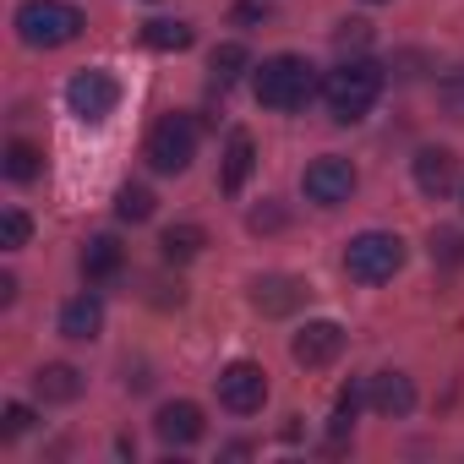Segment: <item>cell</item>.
I'll return each instance as SVG.
<instances>
[{
	"instance_id": "5bb4252c",
	"label": "cell",
	"mask_w": 464,
	"mask_h": 464,
	"mask_svg": "<svg viewBox=\"0 0 464 464\" xmlns=\"http://www.w3.org/2000/svg\"><path fill=\"white\" fill-rule=\"evenodd\" d=\"M301 301H306V285H301V279L268 274V279H257V285H252V306H257V312H268V317H285V312H295Z\"/></svg>"
},
{
	"instance_id": "f1b7e54d",
	"label": "cell",
	"mask_w": 464,
	"mask_h": 464,
	"mask_svg": "<svg viewBox=\"0 0 464 464\" xmlns=\"http://www.w3.org/2000/svg\"><path fill=\"white\" fill-rule=\"evenodd\" d=\"M246 224H252V229H279V224H285V213H279V208H257Z\"/></svg>"
},
{
	"instance_id": "6da1fadb",
	"label": "cell",
	"mask_w": 464,
	"mask_h": 464,
	"mask_svg": "<svg viewBox=\"0 0 464 464\" xmlns=\"http://www.w3.org/2000/svg\"><path fill=\"white\" fill-rule=\"evenodd\" d=\"M377 93H382V66L366 61V55H344V61L323 77V104H328V115H334L339 126L366 121V110L377 104Z\"/></svg>"
},
{
	"instance_id": "484cf974",
	"label": "cell",
	"mask_w": 464,
	"mask_h": 464,
	"mask_svg": "<svg viewBox=\"0 0 464 464\" xmlns=\"http://www.w3.org/2000/svg\"><path fill=\"white\" fill-rule=\"evenodd\" d=\"M334 44H339V55H361V50L372 44V23H339Z\"/></svg>"
},
{
	"instance_id": "8fae6325",
	"label": "cell",
	"mask_w": 464,
	"mask_h": 464,
	"mask_svg": "<svg viewBox=\"0 0 464 464\" xmlns=\"http://www.w3.org/2000/svg\"><path fill=\"white\" fill-rule=\"evenodd\" d=\"M153 431H159L164 448H191V442H202L208 420H202V410H197L191 399H175V404H164V410L153 415Z\"/></svg>"
},
{
	"instance_id": "30bf717a",
	"label": "cell",
	"mask_w": 464,
	"mask_h": 464,
	"mask_svg": "<svg viewBox=\"0 0 464 464\" xmlns=\"http://www.w3.org/2000/svg\"><path fill=\"white\" fill-rule=\"evenodd\" d=\"M410 169H415L420 197H431V202H442V197L459 186V159H453V148H420V153L410 159Z\"/></svg>"
},
{
	"instance_id": "7a4b0ae2",
	"label": "cell",
	"mask_w": 464,
	"mask_h": 464,
	"mask_svg": "<svg viewBox=\"0 0 464 464\" xmlns=\"http://www.w3.org/2000/svg\"><path fill=\"white\" fill-rule=\"evenodd\" d=\"M252 93H257L263 110H301L317 93V72H312L306 55H268L252 72Z\"/></svg>"
},
{
	"instance_id": "44dd1931",
	"label": "cell",
	"mask_w": 464,
	"mask_h": 464,
	"mask_svg": "<svg viewBox=\"0 0 464 464\" xmlns=\"http://www.w3.org/2000/svg\"><path fill=\"white\" fill-rule=\"evenodd\" d=\"M361 404H366V382L339 388V399H334V420H328V437H334V442H339V437H350V426H355Z\"/></svg>"
},
{
	"instance_id": "d6986e66",
	"label": "cell",
	"mask_w": 464,
	"mask_h": 464,
	"mask_svg": "<svg viewBox=\"0 0 464 464\" xmlns=\"http://www.w3.org/2000/svg\"><path fill=\"white\" fill-rule=\"evenodd\" d=\"M159 246H164V257H169V263H191V257L208 246V229H202V224H169Z\"/></svg>"
},
{
	"instance_id": "603a6c76",
	"label": "cell",
	"mask_w": 464,
	"mask_h": 464,
	"mask_svg": "<svg viewBox=\"0 0 464 464\" xmlns=\"http://www.w3.org/2000/svg\"><path fill=\"white\" fill-rule=\"evenodd\" d=\"M115 213H121L126 224H148V218H153V191H148V186H121Z\"/></svg>"
},
{
	"instance_id": "ffe728a7",
	"label": "cell",
	"mask_w": 464,
	"mask_h": 464,
	"mask_svg": "<svg viewBox=\"0 0 464 464\" xmlns=\"http://www.w3.org/2000/svg\"><path fill=\"white\" fill-rule=\"evenodd\" d=\"M0 169H6V180H17V186H28V180H39V169H44V153L34 148V142H6V164H0Z\"/></svg>"
},
{
	"instance_id": "d4e9b609",
	"label": "cell",
	"mask_w": 464,
	"mask_h": 464,
	"mask_svg": "<svg viewBox=\"0 0 464 464\" xmlns=\"http://www.w3.org/2000/svg\"><path fill=\"white\" fill-rule=\"evenodd\" d=\"M437 104H442L453 121H464V66H453V72L437 77Z\"/></svg>"
},
{
	"instance_id": "ba28073f",
	"label": "cell",
	"mask_w": 464,
	"mask_h": 464,
	"mask_svg": "<svg viewBox=\"0 0 464 464\" xmlns=\"http://www.w3.org/2000/svg\"><path fill=\"white\" fill-rule=\"evenodd\" d=\"M301 191H306V202H317V208H339V202L355 197V164L339 159V153H323V159L306 164Z\"/></svg>"
},
{
	"instance_id": "9c48e42d",
	"label": "cell",
	"mask_w": 464,
	"mask_h": 464,
	"mask_svg": "<svg viewBox=\"0 0 464 464\" xmlns=\"http://www.w3.org/2000/svg\"><path fill=\"white\" fill-rule=\"evenodd\" d=\"M339 350H344V328H339L334 317L301 323V328H295V339H290V355H295V366H306V372L334 366V361H339Z\"/></svg>"
},
{
	"instance_id": "7402d4cb",
	"label": "cell",
	"mask_w": 464,
	"mask_h": 464,
	"mask_svg": "<svg viewBox=\"0 0 464 464\" xmlns=\"http://www.w3.org/2000/svg\"><path fill=\"white\" fill-rule=\"evenodd\" d=\"M252 72V55H246V44H236V39H229V44H218L213 50V77H218V88H229V82H236V77H246Z\"/></svg>"
},
{
	"instance_id": "ac0fdd59",
	"label": "cell",
	"mask_w": 464,
	"mask_h": 464,
	"mask_svg": "<svg viewBox=\"0 0 464 464\" xmlns=\"http://www.w3.org/2000/svg\"><path fill=\"white\" fill-rule=\"evenodd\" d=\"M191 23H180V17H153V23H142V44L148 50H191Z\"/></svg>"
},
{
	"instance_id": "e0dca14e",
	"label": "cell",
	"mask_w": 464,
	"mask_h": 464,
	"mask_svg": "<svg viewBox=\"0 0 464 464\" xmlns=\"http://www.w3.org/2000/svg\"><path fill=\"white\" fill-rule=\"evenodd\" d=\"M77 393H82V372H77V366L55 361V366L39 372V399H44V404H72Z\"/></svg>"
},
{
	"instance_id": "9a60e30c",
	"label": "cell",
	"mask_w": 464,
	"mask_h": 464,
	"mask_svg": "<svg viewBox=\"0 0 464 464\" xmlns=\"http://www.w3.org/2000/svg\"><path fill=\"white\" fill-rule=\"evenodd\" d=\"M252 169H257V148H252V137L246 131H229V148H224V169H218V186L236 197L246 180H252Z\"/></svg>"
},
{
	"instance_id": "f546056e",
	"label": "cell",
	"mask_w": 464,
	"mask_h": 464,
	"mask_svg": "<svg viewBox=\"0 0 464 464\" xmlns=\"http://www.w3.org/2000/svg\"><path fill=\"white\" fill-rule=\"evenodd\" d=\"M372 6H377V0H372Z\"/></svg>"
},
{
	"instance_id": "83f0119b",
	"label": "cell",
	"mask_w": 464,
	"mask_h": 464,
	"mask_svg": "<svg viewBox=\"0 0 464 464\" xmlns=\"http://www.w3.org/2000/svg\"><path fill=\"white\" fill-rule=\"evenodd\" d=\"M34 426V410L28 404H6V420H0V431H6V437H23Z\"/></svg>"
},
{
	"instance_id": "52a82bcc",
	"label": "cell",
	"mask_w": 464,
	"mask_h": 464,
	"mask_svg": "<svg viewBox=\"0 0 464 464\" xmlns=\"http://www.w3.org/2000/svg\"><path fill=\"white\" fill-rule=\"evenodd\" d=\"M218 404L229 415H257L268 404V372L257 361H229L218 372Z\"/></svg>"
},
{
	"instance_id": "4fadbf2b",
	"label": "cell",
	"mask_w": 464,
	"mask_h": 464,
	"mask_svg": "<svg viewBox=\"0 0 464 464\" xmlns=\"http://www.w3.org/2000/svg\"><path fill=\"white\" fill-rule=\"evenodd\" d=\"M99 328H104V301L99 295H72L61 306V339L88 344V339H99Z\"/></svg>"
},
{
	"instance_id": "7c38bea8",
	"label": "cell",
	"mask_w": 464,
	"mask_h": 464,
	"mask_svg": "<svg viewBox=\"0 0 464 464\" xmlns=\"http://www.w3.org/2000/svg\"><path fill=\"white\" fill-rule=\"evenodd\" d=\"M366 404L388 420H404L415 410V382L404 372H377V377H366Z\"/></svg>"
},
{
	"instance_id": "cb8c5ba5",
	"label": "cell",
	"mask_w": 464,
	"mask_h": 464,
	"mask_svg": "<svg viewBox=\"0 0 464 464\" xmlns=\"http://www.w3.org/2000/svg\"><path fill=\"white\" fill-rule=\"evenodd\" d=\"M28 236H34V218H28L23 208H6V213H0V246H6V252H23Z\"/></svg>"
},
{
	"instance_id": "3957f363",
	"label": "cell",
	"mask_w": 464,
	"mask_h": 464,
	"mask_svg": "<svg viewBox=\"0 0 464 464\" xmlns=\"http://www.w3.org/2000/svg\"><path fill=\"white\" fill-rule=\"evenodd\" d=\"M82 28H88L82 12L66 6V0H23V6H17V39H23L28 50H61V44H72Z\"/></svg>"
},
{
	"instance_id": "5b68a950",
	"label": "cell",
	"mask_w": 464,
	"mask_h": 464,
	"mask_svg": "<svg viewBox=\"0 0 464 464\" xmlns=\"http://www.w3.org/2000/svg\"><path fill=\"white\" fill-rule=\"evenodd\" d=\"M115 104H121V82H115L104 66H82V72L66 82V110H72L82 126L110 121V115H115Z\"/></svg>"
},
{
	"instance_id": "4316f807",
	"label": "cell",
	"mask_w": 464,
	"mask_h": 464,
	"mask_svg": "<svg viewBox=\"0 0 464 464\" xmlns=\"http://www.w3.org/2000/svg\"><path fill=\"white\" fill-rule=\"evenodd\" d=\"M431 257L437 263H464V236H459V229H437V236H431Z\"/></svg>"
},
{
	"instance_id": "277c9868",
	"label": "cell",
	"mask_w": 464,
	"mask_h": 464,
	"mask_svg": "<svg viewBox=\"0 0 464 464\" xmlns=\"http://www.w3.org/2000/svg\"><path fill=\"white\" fill-rule=\"evenodd\" d=\"M399 268H404V241L388 236V229H361L344 246V274L355 285H388Z\"/></svg>"
},
{
	"instance_id": "2e32d148",
	"label": "cell",
	"mask_w": 464,
	"mask_h": 464,
	"mask_svg": "<svg viewBox=\"0 0 464 464\" xmlns=\"http://www.w3.org/2000/svg\"><path fill=\"white\" fill-rule=\"evenodd\" d=\"M121 268H126V252H121L115 236H93V241L82 246V279H88V285H110Z\"/></svg>"
},
{
	"instance_id": "8992f818",
	"label": "cell",
	"mask_w": 464,
	"mask_h": 464,
	"mask_svg": "<svg viewBox=\"0 0 464 464\" xmlns=\"http://www.w3.org/2000/svg\"><path fill=\"white\" fill-rule=\"evenodd\" d=\"M148 164L159 169V175H180V169H191V159H197V126L186 121V115H164L153 131H148Z\"/></svg>"
}]
</instances>
